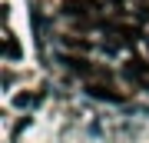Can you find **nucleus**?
Returning <instances> with one entry per match:
<instances>
[{
	"label": "nucleus",
	"mask_w": 149,
	"mask_h": 143,
	"mask_svg": "<svg viewBox=\"0 0 149 143\" xmlns=\"http://www.w3.org/2000/svg\"><path fill=\"white\" fill-rule=\"evenodd\" d=\"M60 63H66L73 73H80V77H90V60H83V57H70V53H60Z\"/></svg>",
	"instance_id": "obj_4"
},
{
	"label": "nucleus",
	"mask_w": 149,
	"mask_h": 143,
	"mask_svg": "<svg viewBox=\"0 0 149 143\" xmlns=\"http://www.w3.org/2000/svg\"><path fill=\"white\" fill-rule=\"evenodd\" d=\"M86 93H90V97H96V100L123 103V93H116V90H113V87H106V83H90V87H86Z\"/></svg>",
	"instance_id": "obj_3"
},
{
	"label": "nucleus",
	"mask_w": 149,
	"mask_h": 143,
	"mask_svg": "<svg viewBox=\"0 0 149 143\" xmlns=\"http://www.w3.org/2000/svg\"><path fill=\"white\" fill-rule=\"evenodd\" d=\"M96 10H100L96 0H66V4H63V13L66 17H76V20H90Z\"/></svg>",
	"instance_id": "obj_1"
},
{
	"label": "nucleus",
	"mask_w": 149,
	"mask_h": 143,
	"mask_svg": "<svg viewBox=\"0 0 149 143\" xmlns=\"http://www.w3.org/2000/svg\"><path fill=\"white\" fill-rule=\"evenodd\" d=\"M30 103H33L30 93H17V97H13V106H20V110H23V106H30Z\"/></svg>",
	"instance_id": "obj_6"
},
{
	"label": "nucleus",
	"mask_w": 149,
	"mask_h": 143,
	"mask_svg": "<svg viewBox=\"0 0 149 143\" xmlns=\"http://www.w3.org/2000/svg\"><path fill=\"white\" fill-rule=\"evenodd\" d=\"M126 77L136 80V83H143L149 90V63H146V60H129V63H126Z\"/></svg>",
	"instance_id": "obj_2"
},
{
	"label": "nucleus",
	"mask_w": 149,
	"mask_h": 143,
	"mask_svg": "<svg viewBox=\"0 0 149 143\" xmlns=\"http://www.w3.org/2000/svg\"><path fill=\"white\" fill-rule=\"evenodd\" d=\"M20 43H17V37H10V33H7V40H3V57L7 60H17V57H20Z\"/></svg>",
	"instance_id": "obj_5"
}]
</instances>
